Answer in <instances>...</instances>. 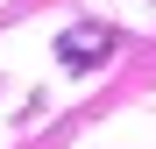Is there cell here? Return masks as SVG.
Listing matches in <instances>:
<instances>
[{"instance_id":"obj_1","label":"cell","mask_w":156,"mask_h":149,"mask_svg":"<svg viewBox=\"0 0 156 149\" xmlns=\"http://www.w3.org/2000/svg\"><path fill=\"white\" fill-rule=\"evenodd\" d=\"M57 57H64L71 71H99V64L114 57V29H107V21H78V29L57 36Z\"/></svg>"}]
</instances>
